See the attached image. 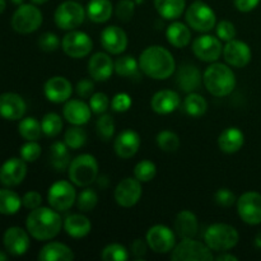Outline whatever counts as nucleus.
I'll return each mask as SVG.
<instances>
[{
	"label": "nucleus",
	"instance_id": "864d4df0",
	"mask_svg": "<svg viewBox=\"0 0 261 261\" xmlns=\"http://www.w3.org/2000/svg\"><path fill=\"white\" fill-rule=\"evenodd\" d=\"M132 105H133L132 97H130L127 93H125V92L115 94L114 98L111 99V109L114 110L115 112L129 111Z\"/></svg>",
	"mask_w": 261,
	"mask_h": 261
},
{
	"label": "nucleus",
	"instance_id": "dca6fc26",
	"mask_svg": "<svg viewBox=\"0 0 261 261\" xmlns=\"http://www.w3.org/2000/svg\"><path fill=\"white\" fill-rule=\"evenodd\" d=\"M99 41H101L102 47L110 55H120V54H122L126 50L127 43H129L126 32L119 25L105 27L101 32Z\"/></svg>",
	"mask_w": 261,
	"mask_h": 261
},
{
	"label": "nucleus",
	"instance_id": "393cba45",
	"mask_svg": "<svg viewBox=\"0 0 261 261\" xmlns=\"http://www.w3.org/2000/svg\"><path fill=\"white\" fill-rule=\"evenodd\" d=\"M180 94L172 89H162L154 93L150 99V107L158 115H168L175 112L180 107Z\"/></svg>",
	"mask_w": 261,
	"mask_h": 261
},
{
	"label": "nucleus",
	"instance_id": "0e129e2a",
	"mask_svg": "<svg viewBox=\"0 0 261 261\" xmlns=\"http://www.w3.org/2000/svg\"><path fill=\"white\" fill-rule=\"evenodd\" d=\"M10 2H12L13 4H15V5H18V7H19V5H22L23 3H24V0H10Z\"/></svg>",
	"mask_w": 261,
	"mask_h": 261
},
{
	"label": "nucleus",
	"instance_id": "3c124183",
	"mask_svg": "<svg viewBox=\"0 0 261 261\" xmlns=\"http://www.w3.org/2000/svg\"><path fill=\"white\" fill-rule=\"evenodd\" d=\"M216 35L221 41L228 42L236 37V27L229 20H221L216 24Z\"/></svg>",
	"mask_w": 261,
	"mask_h": 261
},
{
	"label": "nucleus",
	"instance_id": "2eb2a0df",
	"mask_svg": "<svg viewBox=\"0 0 261 261\" xmlns=\"http://www.w3.org/2000/svg\"><path fill=\"white\" fill-rule=\"evenodd\" d=\"M142 194V182L135 177H126L117 184L114 191V198L122 208H132L139 203Z\"/></svg>",
	"mask_w": 261,
	"mask_h": 261
},
{
	"label": "nucleus",
	"instance_id": "49530a36",
	"mask_svg": "<svg viewBox=\"0 0 261 261\" xmlns=\"http://www.w3.org/2000/svg\"><path fill=\"white\" fill-rule=\"evenodd\" d=\"M20 158L24 160L25 162H36L40 158L42 149L41 145L38 144L37 140H27V143L20 147Z\"/></svg>",
	"mask_w": 261,
	"mask_h": 261
},
{
	"label": "nucleus",
	"instance_id": "a878e982",
	"mask_svg": "<svg viewBox=\"0 0 261 261\" xmlns=\"http://www.w3.org/2000/svg\"><path fill=\"white\" fill-rule=\"evenodd\" d=\"M176 83L182 92L193 93V92L200 89L201 84H203V74L195 65L185 64L178 69L177 74H176Z\"/></svg>",
	"mask_w": 261,
	"mask_h": 261
},
{
	"label": "nucleus",
	"instance_id": "aec40b11",
	"mask_svg": "<svg viewBox=\"0 0 261 261\" xmlns=\"http://www.w3.org/2000/svg\"><path fill=\"white\" fill-rule=\"evenodd\" d=\"M3 244L9 254L14 256H22L31 246L30 233L20 227H10L3 236Z\"/></svg>",
	"mask_w": 261,
	"mask_h": 261
},
{
	"label": "nucleus",
	"instance_id": "6e6d98bb",
	"mask_svg": "<svg viewBox=\"0 0 261 261\" xmlns=\"http://www.w3.org/2000/svg\"><path fill=\"white\" fill-rule=\"evenodd\" d=\"M41 203H42V196L37 191H28L22 198V204L24 205V208L30 209V211L41 206Z\"/></svg>",
	"mask_w": 261,
	"mask_h": 261
},
{
	"label": "nucleus",
	"instance_id": "2f4dec72",
	"mask_svg": "<svg viewBox=\"0 0 261 261\" xmlns=\"http://www.w3.org/2000/svg\"><path fill=\"white\" fill-rule=\"evenodd\" d=\"M87 17L94 23H105L111 18L114 7L110 0H91L87 5Z\"/></svg>",
	"mask_w": 261,
	"mask_h": 261
},
{
	"label": "nucleus",
	"instance_id": "a211bd4d",
	"mask_svg": "<svg viewBox=\"0 0 261 261\" xmlns=\"http://www.w3.org/2000/svg\"><path fill=\"white\" fill-rule=\"evenodd\" d=\"M27 176V162L22 158H9L0 167V182L7 188L22 184Z\"/></svg>",
	"mask_w": 261,
	"mask_h": 261
},
{
	"label": "nucleus",
	"instance_id": "bf43d9fd",
	"mask_svg": "<svg viewBox=\"0 0 261 261\" xmlns=\"http://www.w3.org/2000/svg\"><path fill=\"white\" fill-rule=\"evenodd\" d=\"M217 261H239V257L234 256L233 254H229L228 251L219 252L218 256L216 257Z\"/></svg>",
	"mask_w": 261,
	"mask_h": 261
},
{
	"label": "nucleus",
	"instance_id": "09e8293b",
	"mask_svg": "<svg viewBox=\"0 0 261 261\" xmlns=\"http://www.w3.org/2000/svg\"><path fill=\"white\" fill-rule=\"evenodd\" d=\"M61 42L60 38L56 33L53 32H45L40 36L38 38V47L45 53H53L60 47Z\"/></svg>",
	"mask_w": 261,
	"mask_h": 261
},
{
	"label": "nucleus",
	"instance_id": "6e6552de",
	"mask_svg": "<svg viewBox=\"0 0 261 261\" xmlns=\"http://www.w3.org/2000/svg\"><path fill=\"white\" fill-rule=\"evenodd\" d=\"M86 15L87 12L83 5L74 0H66L56 8L54 20L60 30L71 31L76 30L84 22Z\"/></svg>",
	"mask_w": 261,
	"mask_h": 261
},
{
	"label": "nucleus",
	"instance_id": "a18cd8bd",
	"mask_svg": "<svg viewBox=\"0 0 261 261\" xmlns=\"http://www.w3.org/2000/svg\"><path fill=\"white\" fill-rule=\"evenodd\" d=\"M101 259L103 261H126L129 259V251L120 244H110L102 250Z\"/></svg>",
	"mask_w": 261,
	"mask_h": 261
},
{
	"label": "nucleus",
	"instance_id": "a19ab883",
	"mask_svg": "<svg viewBox=\"0 0 261 261\" xmlns=\"http://www.w3.org/2000/svg\"><path fill=\"white\" fill-rule=\"evenodd\" d=\"M157 145L161 150L163 152H176L180 147V138L176 133L171 132V130H162L158 133L157 138Z\"/></svg>",
	"mask_w": 261,
	"mask_h": 261
},
{
	"label": "nucleus",
	"instance_id": "72a5a7b5",
	"mask_svg": "<svg viewBox=\"0 0 261 261\" xmlns=\"http://www.w3.org/2000/svg\"><path fill=\"white\" fill-rule=\"evenodd\" d=\"M158 14L167 20H175L185 12V0H154Z\"/></svg>",
	"mask_w": 261,
	"mask_h": 261
},
{
	"label": "nucleus",
	"instance_id": "680f3d73",
	"mask_svg": "<svg viewBox=\"0 0 261 261\" xmlns=\"http://www.w3.org/2000/svg\"><path fill=\"white\" fill-rule=\"evenodd\" d=\"M5 8H7V2L5 0H0V14L4 12Z\"/></svg>",
	"mask_w": 261,
	"mask_h": 261
},
{
	"label": "nucleus",
	"instance_id": "4468645a",
	"mask_svg": "<svg viewBox=\"0 0 261 261\" xmlns=\"http://www.w3.org/2000/svg\"><path fill=\"white\" fill-rule=\"evenodd\" d=\"M237 212L245 223L257 226L261 223V194L247 191L237 199Z\"/></svg>",
	"mask_w": 261,
	"mask_h": 261
},
{
	"label": "nucleus",
	"instance_id": "c03bdc74",
	"mask_svg": "<svg viewBox=\"0 0 261 261\" xmlns=\"http://www.w3.org/2000/svg\"><path fill=\"white\" fill-rule=\"evenodd\" d=\"M157 175V167L149 160H143L138 162L134 167V177L140 182H149Z\"/></svg>",
	"mask_w": 261,
	"mask_h": 261
},
{
	"label": "nucleus",
	"instance_id": "6ab92c4d",
	"mask_svg": "<svg viewBox=\"0 0 261 261\" xmlns=\"http://www.w3.org/2000/svg\"><path fill=\"white\" fill-rule=\"evenodd\" d=\"M43 93H45L46 98L53 103H64L70 99L71 93H73V86L65 76H51L43 86Z\"/></svg>",
	"mask_w": 261,
	"mask_h": 261
},
{
	"label": "nucleus",
	"instance_id": "f704fd0d",
	"mask_svg": "<svg viewBox=\"0 0 261 261\" xmlns=\"http://www.w3.org/2000/svg\"><path fill=\"white\" fill-rule=\"evenodd\" d=\"M182 110L189 116L200 117L208 110V102L201 94L193 92V93H188V96L184 98Z\"/></svg>",
	"mask_w": 261,
	"mask_h": 261
},
{
	"label": "nucleus",
	"instance_id": "e2e57ef3",
	"mask_svg": "<svg viewBox=\"0 0 261 261\" xmlns=\"http://www.w3.org/2000/svg\"><path fill=\"white\" fill-rule=\"evenodd\" d=\"M31 2L36 5H41V4H45V3H47L48 0H31Z\"/></svg>",
	"mask_w": 261,
	"mask_h": 261
},
{
	"label": "nucleus",
	"instance_id": "c9c22d12",
	"mask_svg": "<svg viewBox=\"0 0 261 261\" xmlns=\"http://www.w3.org/2000/svg\"><path fill=\"white\" fill-rule=\"evenodd\" d=\"M22 198L9 189H0V214L13 216L22 206Z\"/></svg>",
	"mask_w": 261,
	"mask_h": 261
},
{
	"label": "nucleus",
	"instance_id": "20e7f679",
	"mask_svg": "<svg viewBox=\"0 0 261 261\" xmlns=\"http://www.w3.org/2000/svg\"><path fill=\"white\" fill-rule=\"evenodd\" d=\"M69 180L79 188H88L98 177V162L88 153L76 155L68 168Z\"/></svg>",
	"mask_w": 261,
	"mask_h": 261
},
{
	"label": "nucleus",
	"instance_id": "ea45409f",
	"mask_svg": "<svg viewBox=\"0 0 261 261\" xmlns=\"http://www.w3.org/2000/svg\"><path fill=\"white\" fill-rule=\"evenodd\" d=\"M41 127L46 137L55 138L63 130V120H61L60 115L55 114V112H48L41 120Z\"/></svg>",
	"mask_w": 261,
	"mask_h": 261
},
{
	"label": "nucleus",
	"instance_id": "f8f14e48",
	"mask_svg": "<svg viewBox=\"0 0 261 261\" xmlns=\"http://www.w3.org/2000/svg\"><path fill=\"white\" fill-rule=\"evenodd\" d=\"M145 240L152 251L155 254H167L176 246V234L165 224H155L148 229Z\"/></svg>",
	"mask_w": 261,
	"mask_h": 261
},
{
	"label": "nucleus",
	"instance_id": "473e14b6",
	"mask_svg": "<svg viewBox=\"0 0 261 261\" xmlns=\"http://www.w3.org/2000/svg\"><path fill=\"white\" fill-rule=\"evenodd\" d=\"M70 148L65 144V142H55L50 147V162L51 166L59 172L68 170L70 165Z\"/></svg>",
	"mask_w": 261,
	"mask_h": 261
},
{
	"label": "nucleus",
	"instance_id": "79ce46f5",
	"mask_svg": "<svg viewBox=\"0 0 261 261\" xmlns=\"http://www.w3.org/2000/svg\"><path fill=\"white\" fill-rule=\"evenodd\" d=\"M75 203L79 211L83 213H88L96 208L97 203H98V195L94 190L86 188L76 195Z\"/></svg>",
	"mask_w": 261,
	"mask_h": 261
},
{
	"label": "nucleus",
	"instance_id": "1a4fd4ad",
	"mask_svg": "<svg viewBox=\"0 0 261 261\" xmlns=\"http://www.w3.org/2000/svg\"><path fill=\"white\" fill-rule=\"evenodd\" d=\"M42 12L36 4H24L17 8L12 17V27L15 32L27 35L37 31L42 24Z\"/></svg>",
	"mask_w": 261,
	"mask_h": 261
},
{
	"label": "nucleus",
	"instance_id": "4d7b16f0",
	"mask_svg": "<svg viewBox=\"0 0 261 261\" xmlns=\"http://www.w3.org/2000/svg\"><path fill=\"white\" fill-rule=\"evenodd\" d=\"M148 244L147 240H142V239H137L132 242L130 245V251H132V255L137 259H142L147 255L148 251Z\"/></svg>",
	"mask_w": 261,
	"mask_h": 261
},
{
	"label": "nucleus",
	"instance_id": "603ef678",
	"mask_svg": "<svg viewBox=\"0 0 261 261\" xmlns=\"http://www.w3.org/2000/svg\"><path fill=\"white\" fill-rule=\"evenodd\" d=\"M214 201H216L219 206L229 208V206L233 205L234 203H237V199L231 189L222 188L219 189V190H217L216 194H214Z\"/></svg>",
	"mask_w": 261,
	"mask_h": 261
},
{
	"label": "nucleus",
	"instance_id": "f3484780",
	"mask_svg": "<svg viewBox=\"0 0 261 261\" xmlns=\"http://www.w3.org/2000/svg\"><path fill=\"white\" fill-rule=\"evenodd\" d=\"M223 58L229 66L245 68L251 61L252 53L246 42L233 38L223 46Z\"/></svg>",
	"mask_w": 261,
	"mask_h": 261
},
{
	"label": "nucleus",
	"instance_id": "b1692460",
	"mask_svg": "<svg viewBox=\"0 0 261 261\" xmlns=\"http://www.w3.org/2000/svg\"><path fill=\"white\" fill-rule=\"evenodd\" d=\"M92 110L89 103H86L83 98L68 99L63 107V116L69 124L82 125L87 124L91 119Z\"/></svg>",
	"mask_w": 261,
	"mask_h": 261
},
{
	"label": "nucleus",
	"instance_id": "412c9836",
	"mask_svg": "<svg viewBox=\"0 0 261 261\" xmlns=\"http://www.w3.org/2000/svg\"><path fill=\"white\" fill-rule=\"evenodd\" d=\"M115 71V61L109 53H96L88 60V73L96 82H106Z\"/></svg>",
	"mask_w": 261,
	"mask_h": 261
},
{
	"label": "nucleus",
	"instance_id": "0eeeda50",
	"mask_svg": "<svg viewBox=\"0 0 261 261\" xmlns=\"http://www.w3.org/2000/svg\"><path fill=\"white\" fill-rule=\"evenodd\" d=\"M213 251L205 242L194 239H182L173 247L171 260L173 261H213Z\"/></svg>",
	"mask_w": 261,
	"mask_h": 261
},
{
	"label": "nucleus",
	"instance_id": "c756f323",
	"mask_svg": "<svg viewBox=\"0 0 261 261\" xmlns=\"http://www.w3.org/2000/svg\"><path fill=\"white\" fill-rule=\"evenodd\" d=\"M38 260L41 261H71L74 260L73 250L61 242H48L41 249L38 254Z\"/></svg>",
	"mask_w": 261,
	"mask_h": 261
},
{
	"label": "nucleus",
	"instance_id": "423d86ee",
	"mask_svg": "<svg viewBox=\"0 0 261 261\" xmlns=\"http://www.w3.org/2000/svg\"><path fill=\"white\" fill-rule=\"evenodd\" d=\"M185 18L188 25L196 32L206 33L216 28V12L206 3L196 0L186 9Z\"/></svg>",
	"mask_w": 261,
	"mask_h": 261
},
{
	"label": "nucleus",
	"instance_id": "39448f33",
	"mask_svg": "<svg viewBox=\"0 0 261 261\" xmlns=\"http://www.w3.org/2000/svg\"><path fill=\"white\" fill-rule=\"evenodd\" d=\"M240 241V234L233 226L214 223L204 232V242L212 251L223 252L233 249Z\"/></svg>",
	"mask_w": 261,
	"mask_h": 261
},
{
	"label": "nucleus",
	"instance_id": "9b49d317",
	"mask_svg": "<svg viewBox=\"0 0 261 261\" xmlns=\"http://www.w3.org/2000/svg\"><path fill=\"white\" fill-rule=\"evenodd\" d=\"M61 48L69 58L82 59L91 54L93 41L83 31L71 30L61 40Z\"/></svg>",
	"mask_w": 261,
	"mask_h": 261
},
{
	"label": "nucleus",
	"instance_id": "ddd939ff",
	"mask_svg": "<svg viewBox=\"0 0 261 261\" xmlns=\"http://www.w3.org/2000/svg\"><path fill=\"white\" fill-rule=\"evenodd\" d=\"M194 55L204 63H214L223 54V45L217 36L201 35L193 41L191 46Z\"/></svg>",
	"mask_w": 261,
	"mask_h": 261
},
{
	"label": "nucleus",
	"instance_id": "f03ea898",
	"mask_svg": "<svg viewBox=\"0 0 261 261\" xmlns=\"http://www.w3.org/2000/svg\"><path fill=\"white\" fill-rule=\"evenodd\" d=\"M25 228L33 239L38 241H48L60 233L63 228V219L60 212L54 208L38 206L31 211L25 221Z\"/></svg>",
	"mask_w": 261,
	"mask_h": 261
},
{
	"label": "nucleus",
	"instance_id": "c85d7f7f",
	"mask_svg": "<svg viewBox=\"0 0 261 261\" xmlns=\"http://www.w3.org/2000/svg\"><path fill=\"white\" fill-rule=\"evenodd\" d=\"M175 231L181 239H194L199 231L195 214L191 211H181L175 218Z\"/></svg>",
	"mask_w": 261,
	"mask_h": 261
},
{
	"label": "nucleus",
	"instance_id": "5fc2aeb1",
	"mask_svg": "<svg viewBox=\"0 0 261 261\" xmlns=\"http://www.w3.org/2000/svg\"><path fill=\"white\" fill-rule=\"evenodd\" d=\"M75 92L81 98H91L92 94L94 93V82L93 79L84 78L76 83Z\"/></svg>",
	"mask_w": 261,
	"mask_h": 261
},
{
	"label": "nucleus",
	"instance_id": "58836bf2",
	"mask_svg": "<svg viewBox=\"0 0 261 261\" xmlns=\"http://www.w3.org/2000/svg\"><path fill=\"white\" fill-rule=\"evenodd\" d=\"M64 142L70 149H81L87 143V133L79 125H73L64 134Z\"/></svg>",
	"mask_w": 261,
	"mask_h": 261
},
{
	"label": "nucleus",
	"instance_id": "7ed1b4c3",
	"mask_svg": "<svg viewBox=\"0 0 261 261\" xmlns=\"http://www.w3.org/2000/svg\"><path fill=\"white\" fill-rule=\"evenodd\" d=\"M203 84L214 97H227L236 88V75L227 64L212 63L203 74Z\"/></svg>",
	"mask_w": 261,
	"mask_h": 261
},
{
	"label": "nucleus",
	"instance_id": "5701e85b",
	"mask_svg": "<svg viewBox=\"0 0 261 261\" xmlns=\"http://www.w3.org/2000/svg\"><path fill=\"white\" fill-rule=\"evenodd\" d=\"M140 135L135 130L126 129L120 133L114 142L115 153L122 160L134 157L140 148Z\"/></svg>",
	"mask_w": 261,
	"mask_h": 261
},
{
	"label": "nucleus",
	"instance_id": "4be33fe9",
	"mask_svg": "<svg viewBox=\"0 0 261 261\" xmlns=\"http://www.w3.org/2000/svg\"><path fill=\"white\" fill-rule=\"evenodd\" d=\"M27 110L24 99L22 96L17 93H8L0 94V116L9 121H17V120L23 119Z\"/></svg>",
	"mask_w": 261,
	"mask_h": 261
},
{
	"label": "nucleus",
	"instance_id": "37998d69",
	"mask_svg": "<svg viewBox=\"0 0 261 261\" xmlns=\"http://www.w3.org/2000/svg\"><path fill=\"white\" fill-rule=\"evenodd\" d=\"M96 132L98 138L105 142H109L115 134V121L114 117L109 114H102L96 122Z\"/></svg>",
	"mask_w": 261,
	"mask_h": 261
},
{
	"label": "nucleus",
	"instance_id": "de8ad7c7",
	"mask_svg": "<svg viewBox=\"0 0 261 261\" xmlns=\"http://www.w3.org/2000/svg\"><path fill=\"white\" fill-rule=\"evenodd\" d=\"M111 102H110L109 96L103 92H96L91 96L89 98V106L93 114L102 115L107 111V109L110 107Z\"/></svg>",
	"mask_w": 261,
	"mask_h": 261
},
{
	"label": "nucleus",
	"instance_id": "bb28decb",
	"mask_svg": "<svg viewBox=\"0 0 261 261\" xmlns=\"http://www.w3.org/2000/svg\"><path fill=\"white\" fill-rule=\"evenodd\" d=\"M245 144V134L241 129L236 126L227 127L221 133L218 138V147L222 152L233 154L239 152Z\"/></svg>",
	"mask_w": 261,
	"mask_h": 261
},
{
	"label": "nucleus",
	"instance_id": "e433bc0d",
	"mask_svg": "<svg viewBox=\"0 0 261 261\" xmlns=\"http://www.w3.org/2000/svg\"><path fill=\"white\" fill-rule=\"evenodd\" d=\"M139 70V60L134 59V56H120V58L115 61V71H116L117 75L120 76H125V78L138 76Z\"/></svg>",
	"mask_w": 261,
	"mask_h": 261
},
{
	"label": "nucleus",
	"instance_id": "8fccbe9b",
	"mask_svg": "<svg viewBox=\"0 0 261 261\" xmlns=\"http://www.w3.org/2000/svg\"><path fill=\"white\" fill-rule=\"evenodd\" d=\"M135 12V3L133 0H120L116 5V9H115V13H116V17L119 18L121 22H130L132 18L134 17Z\"/></svg>",
	"mask_w": 261,
	"mask_h": 261
},
{
	"label": "nucleus",
	"instance_id": "7c9ffc66",
	"mask_svg": "<svg viewBox=\"0 0 261 261\" xmlns=\"http://www.w3.org/2000/svg\"><path fill=\"white\" fill-rule=\"evenodd\" d=\"M166 37L173 47L184 48L191 42V30L188 24L176 20L167 27Z\"/></svg>",
	"mask_w": 261,
	"mask_h": 261
},
{
	"label": "nucleus",
	"instance_id": "9d476101",
	"mask_svg": "<svg viewBox=\"0 0 261 261\" xmlns=\"http://www.w3.org/2000/svg\"><path fill=\"white\" fill-rule=\"evenodd\" d=\"M76 191L71 181L60 180L48 188L47 201L51 208L58 212H66L74 205L76 200Z\"/></svg>",
	"mask_w": 261,
	"mask_h": 261
},
{
	"label": "nucleus",
	"instance_id": "f257e3e1",
	"mask_svg": "<svg viewBox=\"0 0 261 261\" xmlns=\"http://www.w3.org/2000/svg\"><path fill=\"white\" fill-rule=\"evenodd\" d=\"M139 68L149 78L165 81L175 73L176 61L167 48L160 45H153L140 54Z\"/></svg>",
	"mask_w": 261,
	"mask_h": 261
},
{
	"label": "nucleus",
	"instance_id": "4c0bfd02",
	"mask_svg": "<svg viewBox=\"0 0 261 261\" xmlns=\"http://www.w3.org/2000/svg\"><path fill=\"white\" fill-rule=\"evenodd\" d=\"M18 132L25 140H38L42 134L41 122L36 117H24L19 121Z\"/></svg>",
	"mask_w": 261,
	"mask_h": 261
},
{
	"label": "nucleus",
	"instance_id": "69168bd1",
	"mask_svg": "<svg viewBox=\"0 0 261 261\" xmlns=\"http://www.w3.org/2000/svg\"><path fill=\"white\" fill-rule=\"evenodd\" d=\"M5 260H8V256L4 254V252L0 251V261H5Z\"/></svg>",
	"mask_w": 261,
	"mask_h": 261
},
{
	"label": "nucleus",
	"instance_id": "13d9d810",
	"mask_svg": "<svg viewBox=\"0 0 261 261\" xmlns=\"http://www.w3.org/2000/svg\"><path fill=\"white\" fill-rule=\"evenodd\" d=\"M260 2L261 0H233L234 7L242 13L252 12L260 4Z\"/></svg>",
	"mask_w": 261,
	"mask_h": 261
},
{
	"label": "nucleus",
	"instance_id": "052dcab7",
	"mask_svg": "<svg viewBox=\"0 0 261 261\" xmlns=\"http://www.w3.org/2000/svg\"><path fill=\"white\" fill-rule=\"evenodd\" d=\"M254 242H255V246L261 249V231L256 234V236H255V241Z\"/></svg>",
	"mask_w": 261,
	"mask_h": 261
},
{
	"label": "nucleus",
	"instance_id": "cd10ccee",
	"mask_svg": "<svg viewBox=\"0 0 261 261\" xmlns=\"http://www.w3.org/2000/svg\"><path fill=\"white\" fill-rule=\"evenodd\" d=\"M63 227L66 234L73 239H83L92 231V223L83 214H70L63 222Z\"/></svg>",
	"mask_w": 261,
	"mask_h": 261
}]
</instances>
